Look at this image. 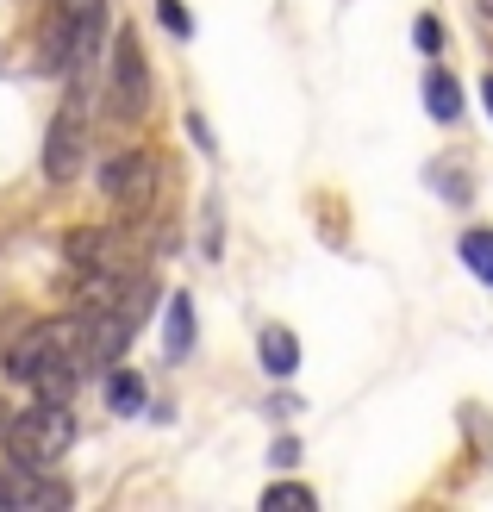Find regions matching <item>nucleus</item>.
I'll return each mask as SVG.
<instances>
[{
    "mask_svg": "<svg viewBox=\"0 0 493 512\" xmlns=\"http://www.w3.org/2000/svg\"><path fill=\"white\" fill-rule=\"evenodd\" d=\"M69 444H75L69 400H38V406H25V413H7V425H0V450H7V463H19V469H50Z\"/></svg>",
    "mask_w": 493,
    "mask_h": 512,
    "instance_id": "obj_1",
    "label": "nucleus"
},
{
    "mask_svg": "<svg viewBox=\"0 0 493 512\" xmlns=\"http://www.w3.org/2000/svg\"><path fill=\"white\" fill-rule=\"evenodd\" d=\"M107 119L113 125H138L150 113V63H144V38L132 25H119L113 38V63H107Z\"/></svg>",
    "mask_w": 493,
    "mask_h": 512,
    "instance_id": "obj_2",
    "label": "nucleus"
},
{
    "mask_svg": "<svg viewBox=\"0 0 493 512\" xmlns=\"http://www.w3.org/2000/svg\"><path fill=\"white\" fill-rule=\"evenodd\" d=\"M88 163V88H63V107H57V119H50V132H44V157H38V169H44V182H69L75 169Z\"/></svg>",
    "mask_w": 493,
    "mask_h": 512,
    "instance_id": "obj_3",
    "label": "nucleus"
},
{
    "mask_svg": "<svg viewBox=\"0 0 493 512\" xmlns=\"http://www.w3.org/2000/svg\"><path fill=\"white\" fill-rule=\"evenodd\" d=\"M100 194L125 213H144L157 200V157L150 150H119V157L100 163Z\"/></svg>",
    "mask_w": 493,
    "mask_h": 512,
    "instance_id": "obj_4",
    "label": "nucleus"
},
{
    "mask_svg": "<svg viewBox=\"0 0 493 512\" xmlns=\"http://www.w3.org/2000/svg\"><path fill=\"white\" fill-rule=\"evenodd\" d=\"M63 512L69 506V488L63 481H50L44 469H19V463H7L0 469V512Z\"/></svg>",
    "mask_w": 493,
    "mask_h": 512,
    "instance_id": "obj_5",
    "label": "nucleus"
},
{
    "mask_svg": "<svg viewBox=\"0 0 493 512\" xmlns=\"http://www.w3.org/2000/svg\"><path fill=\"white\" fill-rule=\"evenodd\" d=\"M75 19H82V0H57V7H50V25H44V38H38V75H63L69 69Z\"/></svg>",
    "mask_w": 493,
    "mask_h": 512,
    "instance_id": "obj_6",
    "label": "nucleus"
},
{
    "mask_svg": "<svg viewBox=\"0 0 493 512\" xmlns=\"http://www.w3.org/2000/svg\"><path fill=\"white\" fill-rule=\"evenodd\" d=\"M256 363H263L269 381H294V369H300V338H294L288 325H263V331H256Z\"/></svg>",
    "mask_w": 493,
    "mask_h": 512,
    "instance_id": "obj_7",
    "label": "nucleus"
},
{
    "mask_svg": "<svg viewBox=\"0 0 493 512\" xmlns=\"http://www.w3.org/2000/svg\"><path fill=\"white\" fill-rule=\"evenodd\" d=\"M63 263L82 275V269H113L119 263V244L113 232H94V225H75V232L63 238Z\"/></svg>",
    "mask_w": 493,
    "mask_h": 512,
    "instance_id": "obj_8",
    "label": "nucleus"
},
{
    "mask_svg": "<svg viewBox=\"0 0 493 512\" xmlns=\"http://www.w3.org/2000/svg\"><path fill=\"white\" fill-rule=\"evenodd\" d=\"M100 394H107V413H119V419H138V413H144V400H150V388H144V375H138V369H107Z\"/></svg>",
    "mask_w": 493,
    "mask_h": 512,
    "instance_id": "obj_9",
    "label": "nucleus"
},
{
    "mask_svg": "<svg viewBox=\"0 0 493 512\" xmlns=\"http://www.w3.org/2000/svg\"><path fill=\"white\" fill-rule=\"evenodd\" d=\"M194 344V294H169V313H163V356L181 363Z\"/></svg>",
    "mask_w": 493,
    "mask_h": 512,
    "instance_id": "obj_10",
    "label": "nucleus"
},
{
    "mask_svg": "<svg viewBox=\"0 0 493 512\" xmlns=\"http://www.w3.org/2000/svg\"><path fill=\"white\" fill-rule=\"evenodd\" d=\"M425 107H431L437 125H456L462 119V88H456L450 69H425Z\"/></svg>",
    "mask_w": 493,
    "mask_h": 512,
    "instance_id": "obj_11",
    "label": "nucleus"
},
{
    "mask_svg": "<svg viewBox=\"0 0 493 512\" xmlns=\"http://www.w3.org/2000/svg\"><path fill=\"white\" fill-rule=\"evenodd\" d=\"M456 256L469 263V275H475V281H487V288H493V232H487V225H475V232H462Z\"/></svg>",
    "mask_w": 493,
    "mask_h": 512,
    "instance_id": "obj_12",
    "label": "nucleus"
},
{
    "mask_svg": "<svg viewBox=\"0 0 493 512\" xmlns=\"http://www.w3.org/2000/svg\"><path fill=\"white\" fill-rule=\"evenodd\" d=\"M288 506H294V512H313L319 494H313V488H300V481H281V488L263 494V512H288Z\"/></svg>",
    "mask_w": 493,
    "mask_h": 512,
    "instance_id": "obj_13",
    "label": "nucleus"
},
{
    "mask_svg": "<svg viewBox=\"0 0 493 512\" xmlns=\"http://www.w3.org/2000/svg\"><path fill=\"white\" fill-rule=\"evenodd\" d=\"M157 13H163V25H169L175 38H194V13L181 7V0H157Z\"/></svg>",
    "mask_w": 493,
    "mask_h": 512,
    "instance_id": "obj_14",
    "label": "nucleus"
},
{
    "mask_svg": "<svg viewBox=\"0 0 493 512\" xmlns=\"http://www.w3.org/2000/svg\"><path fill=\"white\" fill-rule=\"evenodd\" d=\"M412 44H419V50H425V57H431V50H437V44H444V25H437V19L425 13L419 25H412Z\"/></svg>",
    "mask_w": 493,
    "mask_h": 512,
    "instance_id": "obj_15",
    "label": "nucleus"
},
{
    "mask_svg": "<svg viewBox=\"0 0 493 512\" xmlns=\"http://www.w3.org/2000/svg\"><path fill=\"white\" fill-rule=\"evenodd\" d=\"M269 463H275V469H294V463H300V438H281V444L269 450Z\"/></svg>",
    "mask_w": 493,
    "mask_h": 512,
    "instance_id": "obj_16",
    "label": "nucleus"
},
{
    "mask_svg": "<svg viewBox=\"0 0 493 512\" xmlns=\"http://www.w3.org/2000/svg\"><path fill=\"white\" fill-rule=\"evenodd\" d=\"M188 138H194L200 150H213V132H206V119H200V113H188Z\"/></svg>",
    "mask_w": 493,
    "mask_h": 512,
    "instance_id": "obj_17",
    "label": "nucleus"
},
{
    "mask_svg": "<svg viewBox=\"0 0 493 512\" xmlns=\"http://www.w3.org/2000/svg\"><path fill=\"white\" fill-rule=\"evenodd\" d=\"M475 13H481V19H487V25H493V0H475Z\"/></svg>",
    "mask_w": 493,
    "mask_h": 512,
    "instance_id": "obj_18",
    "label": "nucleus"
},
{
    "mask_svg": "<svg viewBox=\"0 0 493 512\" xmlns=\"http://www.w3.org/2000/svg\"><path fill=\"white\" fill-rule=\"evenodd\" d=\"M481 100H487V113H493V75H487V82H481Z\"/></svg>",
    "mask_w": 493,
    "mask_h": 512,
    "instance_id": "obj_19",
    "label": "nucleus"
},
{
    "mask_svg": "<svg viewBox=\"0 0 493 512\" xmlns=\"http://www.w3.org/2000/svg\"><path fill=\"white\" fill-rule=\"evenodd\" d=\"M7 413H13V406H7V400H0V425H7Z\"/></svg>",
    "mask_w": 493,
    "mask_h": 512,
    "instance_id": "obj_20",
    "label": "nucleus"
}]
</instances>
